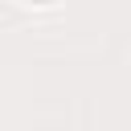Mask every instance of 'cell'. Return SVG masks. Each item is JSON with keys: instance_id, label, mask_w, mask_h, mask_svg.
I'll use <instances>...</instances> for the list:
<instances>
[{"instance_id": "6da1fadb", "label": "cell", "mask_w": 131, "mask_h": 131, "mask_svg": "<svg viewBox=\"0 0 131 131\" xmlns=\"http://www.w3.org/2000/svg\"><path fill=\"white\" fill-rule=\"evenodd\" d=\"M29 8H53V4H61V0H25Z\"/></svg>"}]
</instances>
